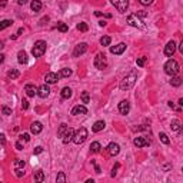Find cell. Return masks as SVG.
<instances>
[{"label": "cell", "instance_id": "obj_1", "mask_svg": "<svg viewBox=\"0 0 183 183\" xmlns=\"http://www.w3.org/2000/svg\"><path fill=\"white\" fill-rule=\"evenodd\" d=\"M136 80H137V72L136 70H132L130 73H127V75L124 76L123 80L120 82V85H119L120 90H130L132 87L135 86Z\"/></svg>", "mask_w": 183, "mask_h": 183}, {"label": "cell", "instance_id": "obj_2", "mask_svg": "<svg viewBox=\"0 0 183 183\" xmlns=\"http://www.w3.org/2000/svg\"><path fill=\"white\" fill-rule=\"evenodd\" d=\"M165 72H166V75H169V76H176L179 72V63L176 60L169 59L166 63H165Z\"/></svg>", "mask_w": 183, "mask_h": 183}, {"label": "cell", "instance_id": "obj_3", "mask_svg": "<svg viewBox=\"0 0 183 183\" xmlns=\"http://www.w3.org/2000/svg\"><path fill=\"white\" fill-rule=\"evenodd\" d=\"M46 47H47V44H46L44 40H37V42L34 43V46H33V49H32V54L34 56V57H40V56H43L44 54Z\"/></svg>", "mask_w": 183, "mask_h": 183}, {"label": "cell", "instance_id": "obj_4", "mask_svg": "<svg viewBox=\"0 0 183 183\" xmlns=\"http://www.w3.org/2000/svg\"><path fill=\"white\" fill-rule=\"evenodd\" d=\"M86 139H87V129L86 127H80V129L73 135V140H72V142H75L76 145H82Z\"/></svg>", "mask_w": 183, "mask_h": 183}, {"label": "cell", "instance_id": "obj_5", "mask_svg": "<svg viewBox=\"0 0 183 183\" xmlns=\"http://www.w3.org/2000/svg\"><path fill=\"white\" fill-rule=\"evenodd\" d=\"M106 66H108V60H106V56L102 53L96 54V57H95V67L99 70H103L106 69Z\"/></svg>", "mask_w": 183, "mask_h": 183}, {"label": "cell", "instance_id": "obj_6", "mask_svg": "<svg viewBox=\"0 0 183 183\" xmlns=\"http://www.w3.org/2000/svg\"><path fill=\"white\" fill-rule=\"evenodd\" d=\"M110 2L117 9L119 13H126L127 7H129V0H110Z\"/></svg>", "mask_w": 183, "mask_h": 183}, {"label": "cell", "instance_id": "obj_7", "mask_svg": "<svg viewBox=\"0 0 183 183\" xmlns=\"http://www.w3.org/2000/svg\"><path fill=\"white\" fill-rule=\"evenodd\" d=\"M127 23H129L130 26L137 27V29H143V27H145L143 22L139 19L137 14H129V16H127Z\"/></svg>", "mask_w": 183, "mask_h": 183}, {"label": "cell", "instance_id": "obj_8", "mask_svg": "<svg viewBox=\"0 0 183 183\" xmlns=\"http://www.w3.org/2000/svg\"><path fill=\"white\" fill-rule=\"evenodd\" d=\"M24 92H26V95L29 97H34V95H37L39 87L36 85H33V83H27L24 86Z\"/></svg>", "mask_w": 183, "mask_h": 183}, {"label": "cell", "instance_id": "obj_9", "mask_svg": "<svg viewBox=\"0 0 183 183\" xmlns=\"http://www.w3.org/2000/svg\"><path fill=\"white\" fill-rule=\"evenodd\" d=\"M86 52H87V44L86 43H79L75 47V50H73V56H75V57H79V56H82V54H85Z\"/></svg>", "mask_w": 183, "mask_h": 183}, {"label": "cell", "instance_id": "obj_10", "mask_svg": "<svg viewBox=\"0 0 183 183\" xmlns=\"http://www.w3.org/2000/svg\"><path fill=\"white\" fill-rule=\"evenodd\" d=\"M175 52H176V43H175L173 40H170V42L165 46V54H166L167 57H172L173 54H175Z\"/></svg>", "mask_w": 183, "mask_h": 183}, {"label": "cell", "instance_id": "obj_11", "mask_svg": "<svg viewBox=\"0 0 183 183\" xmlns=\"http://www.w3.org/2000/svg\"><path fill=\"white\" fill-rule=\"evenodd\" d=\"M59 80V75L57 73H54V72H49L44 75V82L49 83V85H52V83H57Z\"/></svg>", "mask_w": 183, "mask_h": 183}, {"label": "cell", "instance_id": "obj_12", "mask_svg": "<svg viewBox=\"0 0 183 183\" xmlns=\"http://www.w3.org/2000/svg\"><path fill=\"white\" fill-rule=\"evenodd\" d=\"M133 143H135V146H137V147H143V146H147L150 145V139H147V137H135V140H133Z\"/></svg>", "mask_w": 183, "mask_h": 183}, {"label": "cell", "instance_id": "obj_13", "mask_svg": "<svg viewBox=\"0 0 183 183\" xmlns=\"http://www.w3.org/2000/svg\"><path fill=\"white\" fill-rule=\"evenodd\" d=\"M73 135H75V130L72 129V127H67L66 133L63 135V137H62L63 143H65V145H67L69 142H72V140H73Z\"/></svg>", "mask_w": 183, "mask_h": 183}, {"label": "cell", "instance_id": "obj_14", "mask_svg": "<svg viewBox=\"0 0 183 183\" xmlns=\"http://www.w3.org/2000/svg\"><path fill=\"white\" fill-rule=\"evenodd\" d=\"M130 110V103L127 100H122V102L119 103V112L122 114H127Z\"/></svg>", "mask_w": 183, "mask_h": 183}, {"label": "cell", "instance_id": "obj_15", "mask_svg": "<svg viewBox=\"0 0 183 183\" xmlns=\"http://www.w3.org/2000/svg\"><path fill=\"white\" fill-rule=\"evenodd\" d=\"M108 152L110 156H117L119 152H120V146L117 145V143H110V145L108 146Z\"/></svg>", "mask_w": 183, "mask_h": 183}, {"label": "cell", "instance_id": "obj_16", "mask_svg": "<svg viewBox=\"0 0 183 183\" xmlns=\"http://www.w3.org/2000/svg\"><path fill=\"white\" fill-rule=\"evenodd\" d=\"M49 93H50V89H49L47 86V83H44V85H42V86L39 87V92H37V95L42 99H46V97L49 96Z\"/></svg>", "mask_w": 183, "mask_h": 183}, {"label": "cell", "instance_id": "obj_17", "mask_svg": "<svg viewBox=\"0 0 183 183\" xmlns=\"http://www.w3.org/2000/svg\"><path fill=\"white\" fill-rule=\"evenodd\" d=\"M43 130V124L40 123V122H33L32 124H30V132H32L33 135H37V133H40Z\"/></svg>", "mask_w": 183, "mask_h": 183}, {"label": "cell", "instance_id": "obj_18", "mask_svg": "<svg viewBox=\"0 0 183 183\" xmlns=\"http://www.w3.org/2000/svg\"><path fill=\"white\" fill-rule=\"evenodd\" d=\"M87 113V109L85 106H82V104H77L75 108L72 109V114L73 116H79V114H86Z\"/></svg>", "mask_w": 183, "mask_h": 183}, {"label": "cell", "instance_id": "obj_19", "mask_svg": "<svg viewBox=\"0 0 183 183\" xmlns=\"http://www.w3.org/2000/svg\"><path fill=\"white\" fill-rule=\"evenodd\" d=\"M124 50H126V44L124 43H119L116 46H113V47H110V52L113 54H122Z\"/></svg>", "mask_w": 183, "mask_h": 183}, {"label": "cell", "instance_id": "obj_20", "mask_svg": "<svg viewBox=\"0 0 183 183\" xmlns=\"http://www.w3.org/2000/svg\"><path fill=\"white\" fill-rule=\"evenodd\" d=\"M17 62H19L20 65H26L27 63V54L24 50H20V52L17 53Z\"/></svg>", "mask_w": 183, "mask_h": 183}, {"label": "cell", "instance_id": "obj_21", "mask_svg": "<svg viewBox=\"0 0 183 183\" xmlns=\"http://www.w3.org/2000/svg\"><path fill=\"white\" fill-rule=\"evenodd\" d=\"M30 7H32V10L34 13H37V11L42 10V2L40 0H33L32 3H30Z\"/></svg>", "mask_w": 183, "mask_h": 183}, {"label": "cell", "instance_id": "obj_22", "mask_svg": "<svg viewBox=\"0 0 183 183\" xmlns=\"http://www.w3.org/2000/svg\"><path fill=\"white\" fill-rule=\"evenodd\" d=\"M104 126H106V124H104V122H103V120H97L96 123L93 124L92 130H93V132H102V130L104 129Z\"/></svg>", "mask_w": 183, "mask_h": 183}, {"label": "cell", "instance_id": "obj_23", "mask_svg": "<svg viewBox=\"0 0 183 183\" xmlns=\"http://www.w3.org/2000/svg\"><path fill=\"white\" fill-rule=\"evenodd\" d=\"M170 127H172V130H175V132H179V130L182 129V123H180V120H178V119L172 120V123H170Z\"/></svg>", "mask_w": 183, "mask_h": 183}, {"label": "cell", "instance_id": "obj_24", "mask_svg": "<svg viewBox=\"0 0 183 183\" xmlns=\"http://www.w3.org/2000/svg\"><path fill=\"white\" fill-rule=\"evenodd\" d=\"M19 76H20V73H19V70H16V69H11V70H9V72H7V77H9V79H11V80L17 79Z\"/></svg>", "mask_w": 183, "mask_h": 183}, {"label": "cell", "instance_id": "obj_25", "mask_svg": "<svg viewBox=\"0 0 183 183\" xmlns=\"http://www.w3.org/2000/svg\"><path fill=\"white\" fill-rule=\"evenodd\" d=\"M72 95H73V92H72L70 87H63V90H62V97L63 99H70Z\"/></svg>", "mask_w": 183, "mask_h": 183}, {"label": "cell", "instance_id": "obj_26", "mask_svg": "<svg viewBox=\"0 0 183 183\" xmlns=\"http://www.w3.org/2000/svg\"><path fill=\"white\" fill-rule=\"evenodd\" d=\"M72 73H73L72 69H62L57 75H59V79H60V77H69V76H72Z\"/></svg>", "mask_w": 183, "mask_h": 183}, {"label": "cell", "instance_id": "obj_27", "mask_svg": "<svg viewBox=\"0 0 183 183\" xmlns=\"http://www.w3.org/2000/svg\"><path fill=\"white\" fill-rule=\"evenodd\" d=\"M67 127H69V126H67L66 123H62V124H60V126H59V130H57V136H59V137H63V135L66 133Z\"/></svg>", "mask_w": 183, "mask_h": 183}, {"label": "cell", "instance_id": "obj_28", "mask_svg": "<svg viewBox=\"0 0 183 183\" xmlns=\"http://www.w3.org/2000/svg\"><path fill=\"white\" fill-rule=\"evenodd\" d=\"M100 149H102V146H100V143L99 142H93L90 145V150L93 152V153H99L100 152Z\"/></svg>", "mask_w": 183, "mask_h": 183}, {"label": "cell", "instance_id": "obj_29", "mask_svg": "<svg viewBox=\"0 0 183 183\" xmlns=\"http://www.w3.org/2000/svg\"><path fill=\"white\" fill-rule=\"evenodd\" d=\"M170 85L175 87H178L182 85V79L180 77H178V76H172V80H170Z\"/></svg>", "mask_w": 183, "mask_h": 183}, {"label": "cell", "instance_id": "obj_30", "mask_svg": "<svg viewBox=\"0 0 183 183\" xmlns=\"http://www.w3.org/2000/svg\"><path fill=\"white\" fill-rule=\"evenodd\" d=\"M34 180H36V182H43L44 180V173L42 172V170L34 172Z\"/></svg>", "mask_w": 183, "mask_h": 183}, {"label": "cell", "instance_id": "obj_31", "mask_svg": "<svg viewBox=\"0 0 183 183\" xmlns=\"http://www.w3.org/2000/svg\"><path fill=\"white\" fill-rule=\"evenodd\" d=\"M11 24H13V20H3V22H0V32L5 30V29H7V27L11 26Z\"/></svg>", "mask_w": 183, "mask_h": 183}, {"label": "cell", "instance_id": "obj_32", "mask_svg": "<svg viewBox=\"0 0 183 183\" xmlns=\"http://www.w3.org/2000/svg\"><path fill=\"white\" fill-rule=\"evenodd\" d=\"M24 166H26V163H24V160H20V159H16V162H14V169H24Z\"/></svg>", "mask_w": 183, "mask_h": 183}, {"label": "cell", "instance_id": "obj_33", "mask_svg": "<svg viewBox=\"0 0 183 183\" xmlns=\"http://www.w3.org/2000/svg\"><path fill=\"white\" fill-rule=\"evenodd\" d=\"M57 29H59V32H62V33H66L67 30H69V27H67V24L66 23H57Z\"/></svg>", "mask_w": 183, "mask_h": 183}, {"label": "cell", "instance_id": "obj_34", "mask_svg": "<svg viewBox=\"0 0 183 183\" xmlns=\"http://www.w3.org/2000/svg\"><path fill=\"white\" fill-rule=\"evenodd\" d=\"M110 42H112V39L109 37V36H103V37L100 39V44H102V46H109Z\"/></svg>", "mask_w": 183, "mask_h": 183}, {"label": "cell", "instance_id": "obj_35", "mask_svg": "<svg viewBox=\"0 0 183 183\" xmlns=\"http://www.w3.org/2000/svg\"><path fill=\"white\" fill-rule=\"evenodd\" d=\"M82 102H83V103H89V102H90L89 92H82Z\"/></svg>", "mask_w": 183, "mask_h": 183}, {"label": "cell", "instance_id": "obj_36", "mask_svg": "<svg viewBox=\"0 0 183 183\" xmlns=\"http://www.w3.org/2000/svg\"><path fill=\"white\" fill-rule=\"evenodd\" d=\"M77 30H80V32H87L89 30V26H87V23H79L77 24Z\"/></svg>", "mask_w": 183, "mask_h": 183}, {"label": "cell", "instance_id": "obj_37", "mask_svg": "<svg viewBox=\"0 0 183 183\" xmlns=\"http://www.w3.org/2000/svg\"><path fill=\"white\" fill-rule=\"evenodd\" d=\"M159 137H160V140L165 143V145H169V143H170V140H169L166 133H159Z\"/></svg>", "mask_w": 183, "mask_h": 183}, {"label": "cell", "instance_id": "obj_38", "mask_svg": "<svg viewBox=\"0 0 183 183\" xmlns=\"http://www.w3.org/2000/svg\"><path fill=\"white\" fill-rule=\"evenodd\" d=\"M56 182H66V176L63 172H60L59 175H57V178H56Z\"/></svg>", "mask_w": 183, "mask_h": 183}, {"label": "cell", "instance_id": "obj_39", "mask_svg": "<svg viewBox=\"0 0 183 183\" xmlns=\"http://www.w3.org/2000/svg\"><path fill=\"white\" fill-rule=\"evenodd\" d=\"M145 63H146V57H139V59L136 60V65L139 66V67L145 66Z\"/></svg>", "mask_w": 183, "mask_h": 183}, {"label": "cell", "instance_id": "obj_40", "mask_svg": "<svg viewBox=\"0 0 183 183\" xmlns=\"http://www.w3.org/2000/svg\"><path fill=\"white\" fill-rule=\"evenodd\" d=\"M2 112H3V114H5V116H10V114H11V109L7 108V106H3Z\"/></svg>", "mask_w": 183, "mask_h": 183}, {"label": "cell", "instance_id": "obj_41", "mask_svg": "<svg viewBox=\"0 0 183 183\" xmlns=\"http://www.w3.org/2000/svg\"><path fill=\"white\" fill-rule=\"evenodd\" d=\"M137 2H139L142 6H149V5H152L155 0H137Z\"/></svg>", "mask_w": 183, "mask_h": 183}, {"label": "cell", "instance_id": "obj_42", "mask_svg": "<svg viewBox=\"0 0 183 183\" xmlns=\"http://www.w3.org/2000/svg\"><path fill=\"white\" fill-rule=\"evenodd\" d=\"M119 166H120V165H119V163H116V165H114L113 166V169H112V176H116V173H117V169H119Z\"/></svg>", "mask_w": 183, "mask_h": 183}, {"label": "cell", "instance_id": "obj_43", "mask_svg": "<svg viewBox=\"0 0 183 183\" xmlns=\"http://www.w3.org/2000/svg\"><path fill=\"white\" fill-rule=\"evenodd\" d=\"M20 139L24 140V142H29V140H30V136H29V133H23V135L20 136Z\"/></svg>", "mask_w": 183, "mask_h": 183}, {"label": "cell", "instance_id": "obj_44", "mask_svg": "<svg viewBox=\"0 0 183 183\" xmlns=\"http://www.w3.org/2000/svg\"><path fill=\"white\" fill-rule=\"evenodd\" d=\"M22 108L24 109V110H27V109H29V102H27L26 99H23V100H22Z\"/></svg>", "mask_w": 183, "mask_h": 183}, {"label": "cell", "instance_id": "obj_45", "mask_svg": "<svg viewBox=\"0 0 183 183\" xmlns=\"http://www.w3.org/2000/svg\"><path fill=\"white\" fill-rule=\"evenodd\" d=\"M14 170H16V176H17V178H22L23 173H24L22 169H14Z\"/></svg>", "mask_w": 183, "mask_h": 183}, {"label": "cell", "instance_id": "obj_46", "mask_svg": "<svg viewBox=\"0 0 183 183\" xmlns=\"http://www.w3.org/2000/svg\"><path fill=\"white\" fill-rule=\"evenodd\" d=\"M43 152V147L42 146H37L36 149H34V155H39V153H42Z\"/></svg>", "mask_w": 183, "mask_h": 183}, {"label": "cell", "instance_id": "obj_47", "mask_svg": "<svg viewBox=\"0 0 183 183\" xmlns=\"http://www.w3.org/2000/svg\"><path fill=\"white\" fill-rule=\"evenodd\" d=\"M0 143H2V145L6 143V136L3 135V133H0Z\"/></svg>", "mask_w": 183, "mask_h": 183}, {"label": "cell", "instance_id": "obj_48", "mask_svg": "<svg viewBox=\"0 0 183 183\" xmlns=\"http://www.w3.org/2000/svg\"><path fill=\"white\" fill-rule=\"evenodd\" d=\"M136 14H137V16H139V17H145V16H147V13H146V11H143V10L137 11V13H136Z\"/></svg>", "mask_w": 183, "mask_h": 183}, {"label": "cell", "instance_id": "obj_49", "mask_svg": "<svg viewBox=\"0 0 183 183\" xmlns=\"http://www.w3.org/2000/svg\"><path fill=\"white\" fill-rule=\"evenodd\" d=\"M170 167H172V165L170 163H166V165H163V170H169Z\"/></svg>", "mask_w": 183, "mask_h": 183}, {"label": "cell", "instance_id": "obj_50", "mask_svg": "<svg viewBox=\"0 0 183 183\" xmlns=\"http://www.w3.org/2000/svg\"><path fill=\"white\" fill-rule=\"evenodd\" d=\"M16 149H17V150H22V149H23V145L20 143V142H17V143H16Z\"/></svg>", "mask_w": 183, "mask_h": 183}, {"label": "cell", "instance_id": "obj_51", "mask_svg": "<svg viewBox=\"0 0 183 183\" xmlns=\"http://www.w3.org/2000/svg\"><path fill=\"white\" fill-rule=\"evenodd\" d=\"M5 54H0V65H2V63H3V62H5Z\"/></svg>", "mask_w": 183, "mask_h": 183}, {"label": "cell", "instance_id": "obj_52", "mask_svg": "<svg viewBox=\"0 0 183 183\" xmlns=\"http://www.w3.org/2000/svg\"><path fill=\"white\" fill-rule=\"evenodd\" d=\"M179 50H180V53H183V40L180 42V46H179Z\"/></svg>", "mask_w": 183, "mask_h": 183}, {"label": "cell", "instance_id": "obj_53", "mask_svg": "<svg viewBox=\"0 0 183 183\" xmlns=\"http://www.w3.org/2000/svg\"><path fill=\"white\" fill-rule=\"evenodd\" d=\"M29 0H19V5H26Z\"/></svg>", "mask_w": 183, "mask_h": 183}, {"label": "cell", "instance_id": "obj_54", "mask_svg": "<svg viewBox=\"0 0 183 183\" xmlns=\"http://www.w3.org/2000/svg\"><path fill=\"white\" fill-rule=\"evenodd\" d=\"M169 106H170L172 109H176V106H175V103L173 102H169Z\"/></svg>", "mask_w": 183, "mask_h": 183}, {"label": "cell", "instance_id": "obj_55", "mask_svg": "<svg viewBox=\"0 0 183 183\" xmlns=\"http://www.w3.org/2000/svg\"><path fill=\"white\" fill-rule=\"evenodd\" d=\"M99 24H100L102 27H104V26H106V22H103V20H102V22H99Z\"/></svg>", "mask_w": 183, "mask_h": 183}, {"label": "cell", "instance_id": "obj_56", "mask_svg": "<svg viewBox=\"0 0 183 183\" xmlns=\"http://www.w3.org/2000/svg\"><path fill=\"white\" fill-rule=\"evenodd\" d=\"M5 47V43H3V42H2V40H0V50H2V49Z\"/></svg>", "mask_w": 183, "mask_h": 183}, {"label": "cell", "instance_id": "obj_57", "mask_svg": "<svg viewBox=\"0 0 183 183\" xmlns=\"http://www.w3.org/2000/svg\"><path fill=\"white\" fill-rule=\"evenodd\" d=\"M6 3H7V0H2V6H6Z\"/></svg>", "mask_w": 183, "mask_h": 183}]
</instances>
